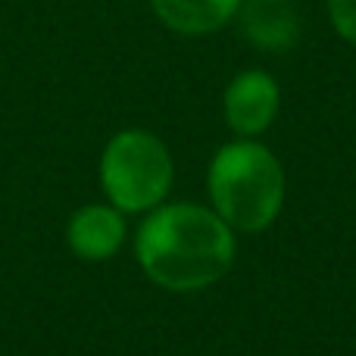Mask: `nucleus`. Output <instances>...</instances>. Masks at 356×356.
Wrapping results in <instances>:
<instances>
[{
  "label": "nucleus",
  "instance_id": "obj_1",
  "mask_svg": "<svg viewBox=\"0 0 356 356\" xmlns=\"http://www.w3.org/2000/svg\"><path fill=\"white\" fill-rule=\"evenodd\" d=\"M138 263L166 291H203L234 263V234L216 209L169 203L141 222L135 238Z\"/></svg>",
  "mask_w": 356,
  "mask_h": 356
},
{
  "label": "nucleus",
  "instance_id": "obj_2",
  "mask_svg": "<svg viewBox=\"0 0 356 356\" xmlns=\"http://www.w3.org/2000/svg\"><path fill=\"white\" fill-rule=\"evenodd\" d=\"M209 200L232 232H263L284 203V169L253 138L232 141L209 163Z\"/></svg>",
  "mask_w": 356,
  "mask_h": 356
},
{
  "label": "nucleus",
  "instance_id": "obj_3",
  "mask_svg": "<svg viewBox=\"0 0 356 356\" xmlns=\"http://www.w3.org/2000/svg\"><path fill=\"white\" fill-rule=\"evenodd\" d=\"M100 184L119 213L156 209L172 188L169 147L144 129L119 131L100 156Z\"/></svg>",
  "mask_w": 356,
  "mask_h": 356
},
{
  "label": "nucleus",
  "instance_id": "obj_4",
  "mask_svg": "<svg viewBox=\"0 0 356 356\" xmlns=\"http://www.w3.org/2000/svg\"><path fill=\"white\" fill-rule=\"evenodd\" d=\"M278 106H282V88L263 69H244L234 75L225 88L222 110L225 122L241 138H257L275 122Z\"/></svg>",
  "mask_w": 356,
  "mask_h": 356
},
{
  "label": "nucleus",
  "instance_id": "obj_5",
  "mask_svg": "<svg viewBox=\"0 0 356 356\" xmlns=\"http://www.w3.org/2000/svg\"><path fill=\"white\" fill-rule=\"evenodd\" d=\"M66 241L75 257L88 259V263L110 259L125 241V219L113 203L81 207L79 213L69 219Z\"/></svg>",
  "mask_w": 356,
  "mask_h": 356
},
{
  "label": "nucleus",
  "instance_id": "obj_6",
  "mask_svg": "<svg viewBox=\"0 0 356 356\" xmlns=\"http://www.w3.org/2000/svg\"><path fill=\"white\" fill-rule=\"evenodd\" d=\"M241 29L257 47L282 54L300 38V16L291 0H244L238 10Z\"/></svg>",
  "mask_w": 356,
  "mask_h": 356
},
{
  "label": "nucleus",
  "instance_id": "obj_7",
  "mask_svg": "<svg viewBox=\"0 0 356 356\" xmlns=\"http://www.w3.org/2000/svg\"><path fill=\"white\" fill-rule=\"evenodd\" d=\"M241 3L244 0H150V10L175 35L203 38L225 29L238 16Z\"/></svg>",
  "mask_w": 356,
  "mask_h": 356
},
{
  "label": "nucleus",
  "instance_id": "obj_8",
  "mask_svg": "<svg viewBox=\"0 0 356 356\" xmlns=\"http://www.w3.org/2000/svg\"><path fill=\"white\" fill-rule=\"evenodd\" d=\"M328 19H332V29L350 47H356V0H328Z\"/></svg>",
  "mask_w": 356,
  "mask_h": 356
}]
</instances>
